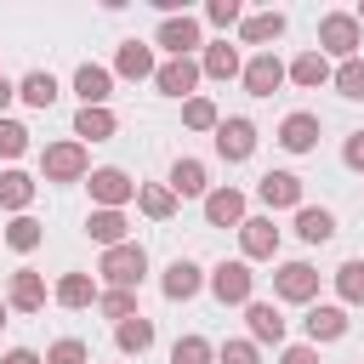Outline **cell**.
Instances as JSON below:
<instances>
[{
  "label": "cell",
  "instance_id": "6da1fadb",
  "mask_svg": "<svg viewBox=\"0 0 364 364\" xmlns=\"http://www.w3.org/2000/svg\"><path fill=\"white\" fill-rule=\"evenodd\" d=\"M142 273H148L142 245H114V250H102V279H108L114 290H136Z\"/></svg>",
  "mask_w": 364,
  "mask_h": 364
},
{
  "label": "cell",
  "instance_id": "7a4b0ae2",
  "mask_svg": "<svg viewBox=\"0 0 364 364\" xmlns=\"http://www.w3.org/2000/svg\"><path fill=\"white\" fill-rule=\"evenodd\" d=\"M318 46H324L330 57L353 63V57H358V17H347V11H330V17L318 23Z\"/></svg>",
  "mask_w": 364,
  "mask_h": 364
},
{
  "label": "cell",
  "instance_id": "3957f363",
  "mask_svg": "<svg viewBox=\"0 0 364 364\" xmlns=\"http://www.w3.org/2000/svg\"><path fill=\"white\" fill-rule=\"evenodd\" d=\"M40 171H46V182H80L85 176V148L80 142H51Z\"/></svg>",
  "mask_w": 364,
  "mask_h": 364
},
{
  "label": "cell",
  "instance_id": "277c9868",
  "mask_svg": "<svg viewBox=\"0 0 364 364\" xmlns=\"http://www.w3.org/2000/svg\"><path fill=\"white\" fill-rule=\"evenodd\" d=\"M273 296H279V301H313V296H318V273H313L307 262H284V267L273 273Z\"/></svg>",
  "mask_w": 364,
  "mask_h": 364
},
{
  "label": "cell",
  "instance_id": "5b68a950",
  "mask_svg": "<svg viewBox=\"0 0 364 364\" xmlns=\"http://www.w3.org/2000/svg\"><path fill=\"white\" fill-rule=\"evenodd\" d=\"M279 85H284V63H279L273 51H256V57L245 63V91H250V97H273Z\"/></svg>",
  "mask_w": 364,
  "mask_h": 364
},
{
  "label": "cell",
  "instance_id": "8992f818",
  "mask_svg": "<svg viewBox=\"0 0 364 364\" xmlns=\"http://www.w3.org/2000/svg\"><path fill=\"white\" fill-rule=\"evenodd\" d=\"M250 148H256V125L250 119H216V154L222 159H250Z\"/></svg>",
  "mask_w": 364,
  "mask_h": 364
},
{
  "label": "cell",
  "instance_id": "52a82bcc",
  "mask_svg": "<svg viewBox=\"0 0 364 364\" xmlns=\"http://www.w3.org/2000/svg\"><path fill=\"white\" fill-rule=\"evenodd\" d=\"M154 85H159L165 97H188V91L199 85V63H193V57H171V63L154 68Z\"/></svg>",
  "mask_w": 364,
  "mask_h": 364
},
{
  "label": "cell",
  "instance_id": "ba28073f",
  "mask_svg": "<svg viewBox=\"0 0 364 364\" xmlns=\"http://www.w3.org/2000/svg\"><path fill=\"white\" fill-rule=\"evenodd\" d=\"M131 193H136V182H131L125 171H114V165H108V171H91V199H97L102 210H119Z\"/></svg>",
  "mask_w": 364,
  "mask_h": 364
},
{
  "label": "cell",
  "instance_id": "9c48e42d",
  "mask_svg": "<svg viewBox=\"0 0 364 364\" xmlns=\"http://www.w3.org/2000/svg\"><path fill=\"white\" fill-rule=\"evenodd\" d=\"M239 245H245L250 262H267V256L279 250V228H273L267 216H245V222H239Z\"/></svg>",
  "mask_w": 364,
  "mask_h": 364
},
{
  "label": "cell",
  "instance_id": "30bf717a",
  "mask_svg": "<svg viewBox=\"0 0 364 364\" xmlns=\"http://www.w3.org/2000/svg\"><path fill=\"white\" fill-rule=\"evenodd\" d=\"M250 284H256V273H250L245 262H222V267L210 273L216 301H250Z\"/></svg>",
  "mask_w": 364,
  "mask_h": 364
},
{
  "label": "cell",
  "instance_id": "8fae6325",
  "mask_svg": "<svg viewBox=\"0 0 364 364\" xmlns=\"http://www.w3.org/2000/svg\"><path fill=\"white\" fill-rule=\"evenodd\" d=\"M256 193H262V205H267V210L301 205V176H290V171H267V176L256 182Z\"/></svg>",
  "mask_w": 364,
  "mask_h": 364
},
{
  "label": "cell",
  "instance_id": "7c38bea8",
  "mask_svg": "<svg viewBox=\"0 0 364 364\" xmlns=\"http://www.w3.org/2000/svg\"><path fill=\"white\" fill-rule=\"evenodd\" d=\"M205 216H210V228H239V222H245V193H239V188L205 193Z\"/></svg>",
  "mask_w": 364,
  "mask_h": 364
},
{
  "label": "cell",
  "instance_id": "4fadbf2b",
  "mask_svg": "<svg viewBox=\"0 0 364 364\" xmlns=\"http://www.w3.org/2000/svg\"><path fill=\"white\" fill-rule=\"evenodd\" d=\"M159 46H165L171 57H188V51L199 46V23H193L188 11H182V17H165V23H159Z\"/></svg>",
  "mask_w": 364,
  "mask_h": 364
},
{
  "label": "cell",
  "instance_id": "5bb4252c",
  "mask_svg": "<svg viewBox=\"0 0 364 364\" xmlns=\"http://www.w3.org/2000/svg\"><path fill=\"white\" fill-rule=\"evenodd\" d=\"M74 91H80V102H85V108H102V102H108V91H114V74H108V68H97V63H85V68L74 74Z\"/></svg>",
  "mask_w": 364,
  "mask_h": 364
},
{
  "label": "cell",
  "instance_id": "9a60e30c",
  "mask_svg": "<svg viewBox=\"0 0 364 364\" xmlns=\"http://www.w3.org/2000/svg\"><path fill=\"white\" fill-rule=\"evenodd\" d=\"M307 341L318 347V341H336V336H347V313L341 307H307Z\"/></svg>",
  "mask_w": 364,
  "mask_h": 364
},
{
  "label": "cell",
  "instance_id": "2e32d148",
  "mask_svg": "<svg viewBox=\"0 0 364 364\" xmlns=\"http://www.w3.org/2000/svg\"><path fill=\"white\" fill-rule=\"evenodd\" d=\"M245 318H250V336L256 341H284V318L273 301H245Z\"/></svg>",
  "mask_w": 364,
  "mask_h": 364
},
{
  "label": "cell",
  "instance_id": "e0dca14e",
  "mask_svg": "<svg viewBox=\"0 0 364 364\" xmlns=\"http://www.w3.org/2000/svg\"><path fill=\"white\" fill-rule=\"evenodd\" d=\"M279 142H284L290 154H307V148L318 142V119H313V114H290V119L279 125Z\"/></svg>",
  "mask_w": 364,
  "mask_h": 364
},
{
  "label": "cell",
  "instance_id": "ac0fdd59",
  "mask_svg": "<svg viewBox=\"0 0 364 364\" xmlns=\"http://www.w3.org/2000/svg\"><path fill=\"white\" fill-rule=\"evenodd\" d=\"M11 307H23V313L46 307V279L28 273V267H17V273H11Z\"/></svg>",
  "mask_w": 364,
  "mask_h": 364
},
{
  "label": "cell",
  "instance_id": "d6986e66",
  "mask_svg": "<svg viewBox=\"0 0 364 364\" xmlns=\"http://www.w3.org/2000/svg\"><path fill=\"white\" fill-rule=\"evenodd\" d=\"M296 233H301L307 245H324V239L336 233V216L318 210V205H301V210H296Z\"/></svg>",
  "mask_w": 364,
  "mask_h": 364
},
{
  "label": "cell",
  "instance_id": "ffe728a7",
  "mask_svg": "<svg viewBox=\"0 0 364 364\" xmlns=\"http://www.w3.org/2000/svg\"><path fill=\"white\" fill-rule=\"evenodd\" d=\"M245 46H267V40H279L284 34V11H256V17H245Z\"/></svg>",
  "mask_w": 364,
  "mask_h": 364
},
{
  "label": "cell",
  "instance_id": "44dd1931",
  "mask_svg": "<svg viewBox=\"0 0 364 364\" xmlns=\"http://www.w3.org/2000/svg\"><path fill=\"white\" fill-rule=\"evenodd\" d=\"M17 97H23L28 108H51V102H57V80H51L46 68H34V74H23V85H17Z\"/></svg>",
  "mask_w": 364,
  "mask_h": 364
},
{
  "label": "cell",
  "instance_id": "7402d4cb",
  "mask_svg": "<svg viewBox=\"0 0 364 364\" xmlns=\"http://www.w3.org/2000/svg\"><path fill=\"white\" fill-rule=\"evenodd\" d=\"M199 284H205V279H199L193 262H171V267H165V296H171V301H188Z\"/></svg>",
  "mask_w": 364,
  "mask_h": 364
},
{
  "label": "cell",
  "instance_id": "603a6c76",
  "mask_svg": "<svg viewBox=\"0 0 364 364\" xmlns=\"http://www.w3.org/2000/svg\"><path fill=\"white\" fill-rule=\"evenodd\" d=\"M114 68H119L125 80H148V74H154V51H148V46H136V40H125Z\"/></svg>",
  "mask_w": 364,
  "mask_h": 364
},
{
  "label": "cell",
  "instance_id": "cb8c5ba5",
  "mask_svg": "<svg viewBox=\"0 0 364 364\" xmlns=\"http://www.w3.org/2000/svg\"><path fill=\"white\" fill-rule=\"evenodd\" d=\"M57 301H63V307H91V301H97V284H91L85 273H63V279H57Z\"/></svg>",
  "mask_w": 364,
  "mask_h": 364
},
{
  "label": "cell",
  "instance_id": "d4e9b609",
  "mask_svg": "<svg viewBox=\"0 0 364 364\" xmlns=\"http://www.w3.org/2000/svg\"><path fill=\"white\" fill-rule=\"evenodd\" d=\"M114 341H119V353H148V347H154V324L136 313V318H125V324L114 330Z\"/></svg>",
  "mask_w": 364,
  "mask_h": 364
},
{
  "label": "cell",
  "instance_id": "484cf974",
  "mask_svg": "<svg viewBox=\"0 0 364 364\" xmlns=\"http://www.w3.org/2000/svg\"><path fill=\"white\" fill-rule=\"evenodd\" d=\"M210 80H228V74H239V51L228 46V40H216V46H205V63H199Z\"/></svg>",
  "mask_w": 364,
  "mask_h": 364
},
{
  "label": "cell",
  "instance_id": "4316f807",
  "mask_svg": "<svg viewBox=\"0 0 364 364\" xmlns=\"http://www.w3.org/2000/svg\"><path fill=\"white\" fill-rule=\"evenodd\" d=\"M290 80H296V85H324V80H330V63H324V51H301V57L290 63Z\"/></svg>",
  "mask_w": 364,
  "mask_h": 364
},
{
  "label": "cell",
  "instance_id": "83f0119b",
  "mask_svg": "<svg viewBox=\"0 0 364 364\" xmlns=\"http://www.w3.org/2000/svg\"><path fill=\"white\" fill-rule=\"evenodd\" d=\"M171 193H188V199L205 193V165L199 159H176L171 165Z\"/></svg>",
  "mask_w": 364,
  "mask_h": 364
},
{
  "label": "cell",
  "instance_id": "f1b7e54d",
  "mask_svg": "<svg viewBox=\"0 0 364 364\" xmlns=\"http://www.w3.org/2000/svg\"><path fill=\"white\" fill-rule=\"evenodd\" d=\"M85 228H91V239H97V245H108V250H114V245H125V216H119V210H97Z\"/></svg>",
  "mask_w": 364,
  "mask_h": 364
},
{
  "label": "cell",
  "instance_id": "f546056e",
  "mask_svg": "<svg viewBox=\"0 0 364 364\" xmlns=\"http://www.w3.org/2000/svg\"><path fill=\"white\" fill-rule=\"evenodd\" d=\"M74 136H91V142L114 136V114H108V108H80V119H74Z\"/></svg>",
  "mask_w": 364,
  "mask_h": 364
},
{
  "label": "cell",
  "instance_id": "4dcf8cb0",
  "mask_svg": "<svg viewBox=\"0 0 364 364\" xmlns=\"http://www.w3.org/2000/svg\"><path fill=\"white\" fill-rule=\"evenodd\" d=\"M28 199H34V182H28L23 171H6V176H0V205H6V210H23Z\"/></svg>",
  "mask_w": 364,
  "mask_h": 364
},
{
  "label": "cell",
  "instance_id": "1f68e13d",
  "mask_svg": "<svg viewBox=\"0 0 364 364\" xmlns=\"http://www.w3.org/2000/svg\"><path fill=\"white\" fill-rule=\"evenodd\" d=\"M216 358V347L205 341V336H182L176 347H171V364H210Z\"/></svg>",
  "mask_w": 364,
  "mask_h": 364
},
{
  "label": "cell",
  "instance_id": "d6a6232c",
  "mask_svg": "<svg viewBox=\"0 0 364 364\" xmlns=\"http://www.w3.org/2000/svg\"><path fill=\"white\" fill-rule=\"evenodd\" d=\"M136 205H142L154 222H165V216L176 210V193H171V188H136Z\"/></svg>",
  "mask_w": 364,
  "mask_h": 364
},
{
  "label": "cell",
  "instance_id": "836d02e7",
  "mask_svg": "<svg viewBox=\"0 0 364 364\" xmlns=\"http://www.w3.org/2000/svg\"><path fill=\"white\" fill-rule=\"evenodd\" d=\"M330 85H336L341 97H364V57H353V63H341V68L330 74Z\"/></svg>",
  "mask_w": 364,
  "mask_h": 364
},
{
  "label": "cell",
  "instance_id": "e575fe53",
  "mask_svg": "<svg viewBox=\"0 0 364 364\" xmlns=\"http://www.w3.org/2000/svg\"><path fill=\"white\" fill-rule=\"evenodd\" d=\"M182 119H188L193 131H216V102H210V97H188V102H182Z\"/></svg>",
  "mask_w": 364,
  "mask_h": 364
},
{
  "label": "cell",
  "instance_id": "d590c367",
  "mask_svg": "<svg viewBox=\"0 0 364 364\" xmlns=\"http://www.w3.org/2000/svg\"><path fill=\"white\" fill-rule=\"evenodd\" d=\"M336 290H341V301H364V262H341Z\"/></svg>",
  "mask_w": 364,
  "mask_h": 364
},
{
  "label": "cell",
  "instance_id": "8d00e7d4",
  "mask_svg": "<svg viewBox=\"0 0 364 364\" xmlns=\"http://www.w3.org/2000/svg\"><path fill=\"white\" fill-rule=\"evenodd\" d=\"M6 245H11V250H34V245H40V222H34V216H17V222L6 228Z\"/></svg>",
  "mask_w": 364,
  "mask_h": 364
},
{
  "label": "cell",
  "instance_id": "74e56055",
  "mask_svg": "<svg viewBox=\"0 0 364 364\" xmlns=\"http://www.w3.org/2000/svg\"><path fill=\"white\" fill-rule=\"evenodd\" d=\"M97 301H102V313H108L114 324L136 318V296H131V290H108V296H97Z\"/></svg>",
  "mask_w": 364,
  "mask_h": 364
},
{
  "label": "cell",
  "instance_id": "f35d334b",
  "mask_svg": "<svg viewBox=\"0 0 364 364\" xmlns=\"http://www.w3.org/2000/svg\"><path fill=\"white\" fill-rule=\"evenodd\" d=\"M23 148H28V131L17 119H0V159H17Z\"/></svg>",
  "mask_w": 364,
  "mask_h": 364
},
{
  "label": "cell",
  "instance_id": "ab89813d",
  "mask_svg": "<svg viewBox=\"0 0 364 364\" xmlns=\"http://www.w3.org/2000/svg\"><path fill=\"white\" fill-rule=\"evenodd\" d=\"M46 364H85V341H74V336L57 341V347L46 353Z\"/></svg>",
  "mask_w": 364,
  "mask_h": 364
},
{
  "label": "cell",
  "instance_id": "60d3db41",
  "mask_svg": "<svg viewBox=\"0 0 364 364\" xmlns=\"http://www.w3.org/2000/svg\"><path fill=\"white\" fill-rule=\"evenodd\" d=\"M216 364H262V358H256V341H228L216 353Z\"/></svg>",
  "mask_w": 364,
  "mask_h": 364
},
{
  "label": "cell",
  "instance_id": "b9f144b4",
  "mask_svg": "<svg viewBox=\"0 0 364 364\" xmlns=\"http://www.w3.org/2000/svg\"><path fill=\"white\" fill-rule=\"evenodd\" d=\"M205 17H210L216 28H228V23H239V0H210V6H205Z\"/></svg>",
  "mask_w": 364,
  "mask_h": 364
},
{
  "label": "cell",
  "instance_id": "7bdbcfd3",
  "mask_svg": "<svg viewBox=\"0 0 364 364\" xmlns=\"http://www.w3.org/2000/svg\"><path fill=\"white\" fill-rule=\"evenodd\" d=\"M341 159H347L353 171H364V131H353V136H347V148H341Z\"/></svg>",
  "mask_w": 364,
  "mask_h": 364
},
{
  "label": "cell",
  "instance_id": "ee69618b",
  "mask_svg": "<svg viewBox=\"0 0 364 364\" xmlns=\"http://www.w3.org/2000/svg\"><path fill=\"white\" fill-rule=\"evenodd\" d=\"M279 364H318V353H313V347H284Z\"/></svg>",
  "mask_w": 364,
  "mask_h": 364
},
{
  "label": "cell",
  "instance_id": "f6af8a7d",
  "mask_svg": "<svg viewBox=\"0 0 364 364\" xmlns=\"http://www.w3.org/2000/svg\"><path fill=\"white\" fill-rule=\"evenodd\" d=\"M0 364H46V358H40V353H28V347H11Z\"/></svg>",
  "mask_w": 364,
  "mask_h": 364
},
{
  "label": "cell",
  "instance_id": "bcb514c9",
  "mask_svg": "<svg viewBox=\"0 0 364 364\" xmlns=\"http://www.w3.org/2000/svg\"><path fill=\"white\" fill-rule=\"evenodd\" d=\"M11 97H17V85H11V80H6V74H0V108H6V102H11Z\"/></svg>",
  "mask_w": 364,
  "mask_h": 364
},
{
  "label": "cell",
  "instance_id": "7dc6e473",
  "mask_svg": "<svg viewBox=\"0 0 364 364\" xmlns=\"http://www.w3.org/2000/svg\"><path fill=\"white\" fill-rule=\"evenodd\" d=\"M0 324H6V307H0Z\"/></svg>",
  "mask_w": 364,
  "mask_h": 364
},
{
  "label": "cell",
  "instance_id": "c3c4849f",
  "mask_svg": "<svg viewBox=\"0 0 364 364\" xmlns=\"http://www.w3.org/2000/svg\"><path fill=\"white\" fill-rule=\"evenodd\" d=\"M358 17H364V11H358Z\"/></svg>",
  "mask_w": 364,
  "mask_h": 364
}]
</instances>
